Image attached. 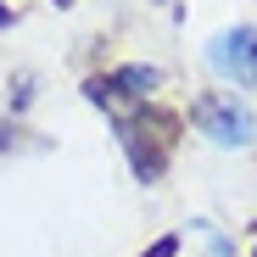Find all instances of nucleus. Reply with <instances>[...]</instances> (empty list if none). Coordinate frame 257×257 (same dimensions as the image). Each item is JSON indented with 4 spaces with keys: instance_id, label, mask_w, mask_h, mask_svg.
Returning <instances> with one entry per match:
<instances>
[{
    "instance_id": "1",
    "label": "nucleus",
    "mask_w": 257,
    "mask_h": 257,
    "mask_svg": "<svg viewBox=\"0 0 257 257\" xmlns=\"http://www.w3.org/2000/svg\"><path fill=\"white\" fill-rule=\"evenodd\" d=\"M117 135H123V146H128L135 174L151 185L162 168H168V151H174V140H179V117H174V112H162V106H151V101H140L135 117H123V123H117Z\"/></svg>"
},
{
    "instance_id": "7",
    "label": "nucleus",
    "mask_w": 257,
    "mask_h": 257,
    "mask_svg": "<svg viewBox=\"0 0 257 257\" xmlns=\"http://www.w3.org/2000/svg\"><path fill=\"white\" fill-rule=\"evenodd\" d=\"M56 6H73V0H56Z\"/></svg>"
},
{
    "instance_id": "2",
    "label": "nucleus",
    "mask_w": 257,
    "mask_h": 257,
    "mask_svg": "<svg viewBox=\"0 0 257 257\" xmlns=\"http://www.w3.org/2000/svg\"><path fill=\"white\" fill-rule=\"evenodd\" d=\"M196 128L212 146H251L257 140V117L235 95H201L196 101Z\"/></svg>"
},
{
    "instance_id": "3",
    "label": "nucleus",
    "mask_w": 257,
    "mask_h": 257,
    "mask_svg": "<svg viewBox=\"0 0 257 257\" xmlns=\"http://www.w3.org/2000/svg\"><path fill=\"white\" fill-rule=\"evenodd\" d=\"M162 84V73L157 67H117V73H101V78H90L84 84V95H90L95 106H117V101H151V90Z\"/></svg>"
},
{
    "instance_id": "6",
    "label": "nucleus",
    "mask_w": 257,
    "mask_h": 257,
    "mask_svg": "<svg viewBox=\"0 0 257 257\" xmlns=\"http://www.w3.org/2000/svg\"><path fill=\"white\" fill-rule=\"evenodd\" d=\"M6 23H12V12H6V6H0V28H6Z\"/></svg>"
},
{
    "instance_id": "4",
    "label": "nucleus",
    "mask_w": 257,
    "mask_h": 257,
    "mask_svg": "<svg viewBox=\"0 0 257 257\" xmlns=\"http://www.w3.org/2000/svg\"><path fill=\"white\" fill-rule=\"evenodd\" d=\"M212 73H224L235 84H257V28H229L212 39V51H207Z\"/></svg>"
},
{
    "instance_id": "5",
    "label": "nucleus",
    "mask_w": 257,
    "mask_h": 257,
    "mask_svg": "<svg viewBox=\"0 0 257 257\" xmlns=\"http://www.w3.org/2000/svg\"><path fill=\"white\" fill-rule=\"evenodd\" d=\"M140 257H179V235H162V240H151Z\"/></svg>"
}]
</instances>
